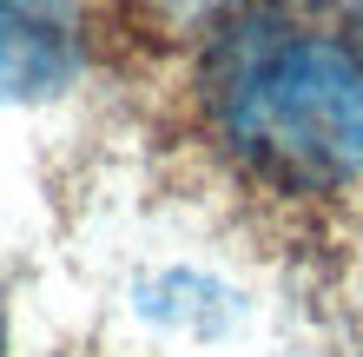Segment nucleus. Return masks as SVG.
Masks as SVG:
<instances>
[{"label": "nucleus", "instance_id": "1", "mask_svg": "<svg viewBox=\"0 0 363 357\" xmlns=\"http://www.w3.org/2000/svg\"><path fill=\"white\" fill-rule=\"evenodd\" d=\"M205 106L251 172L297 192L363 165V47L291 13H238L205 53Z\"/></svg>", "mask_w": 363, "mask_h": 357}, {"label": "nucleus", "instance_id": "2", "mask_svg": "<svg viewBox=\"0 0 363 357\" xmlns=\"http://www.w3.org/2000/svg\"><path fill=\"white\" fill-rule=\"evenodd\" d=\"M79 73L73 0H0V106L47 99Z\"/></svg>", "mask_w": 363, "mask_h": 357}]
</instances>
